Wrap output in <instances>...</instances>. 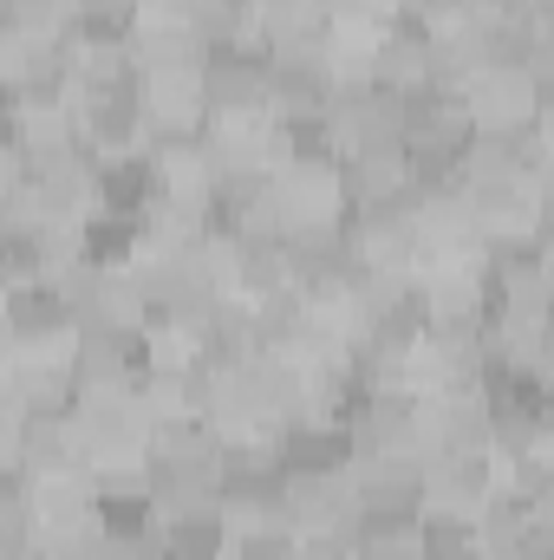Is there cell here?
Here are the masks:
<instances>
[{"mask_svg": "<svg viewBox=\"0 0 554 560\" xmlns=\"http://www.w3.org/2000/svg\"><path fill=\"white\" fill-rule=\"evenodd\" d=\"M229 287L242 300H268L280 287H293V275H287V235H275V229H242L229 242Z\"/></svg>", "mask_w": 554, "mask_h": 560, "instance_id": "obj_13", "label": "cell"}, {"mask_svg": "<svg viewBox=\"0 0 554 560\" xmlns=\"http://www.w3.org/2000/svg\"><path fill=\"white\" fill-rule=\"evenodd\" d=\"M333 131H339V150H405V138H412V98L379 85V79H339Z\"/></svg>", "mask_w": 554, "mask_h": 560, "instance_id": "obj_3", "label": "cell"}, {"mask_svg": "<svg viewBox=\"0 0 554 560\" xmlns=\"http://www.w3.org/2000/svg\"><path fill=\"white\" fill-rule=\"evenodd\" d=\"M535 189L554 196V138H549V156H542V170H535Z\"/></svg>", "mask_w": 554, "mask_h": 560, "instance_id": "obj_25", "label": "cell"}, {"mask_svg": "<svg viewBox=\"0 0 554 560\" xmlns=\"http://www.w3.org/2000/svg\"><path fill=\"white\" fill-rule=\"evenodd\" d=\"M353 443L359 456H430V392L424 385H372L353 405Z\"/></svg>", "mask_w": 554, "mask_h": 560, "instance_id": "obj_2", "label": "cell"}, {"mask_svg": "<svg viewBox=\"0 0 554 560\" xmlns=\"http://www.w3.org/2000/svg\"><path fill=\"white\" fill-rule=\"evenodd\" d=\"M39 560H105V528L85 522V528H66V535H46Z\"/></svg>", "mask_w": 554, "mask_h": 560, "instance_id": "obj_22", "label": "cell"}, {"mask_svg": "<svg viewBox=\"0 0 554 560\" xmlns=\"http://www.w3.org/2000/svg\"><path fill=\"white\" fill-rule=\"evenodd\" d=\"M307 293L300 287H280L268 300H249V313H255V346L262 352H293L300 346V326H307Z\"/></svg>", "mask_w": 554, "mask_h": 560, "instance_id": "obj_18", "label": "cell"}, {"mask_svg": "<svg viewBox=\"0 0 554 560\" xmlns=\"http://www.w3.org/2000/svg\"><path fill=\"white\" fill-rule=\"evenodd\" d=\"M359 560H424V522H359Z\"/></svg>", "mask_w": 554, "mask_h": 560, "instance_id": "obj_20", "label": "cell"}, {"mask_svg": "<svg viewBox=\"0 0 554 560\" xmlns=\"http://www.w3.org/2000/svg\"><path fill=\"white\" fill-rule=\"evenodd\" d=\"M476 528H483V548L489 560H509L535 528H542V502L529 495V489H516V482H503L489 502H483V515H476Z\"/></svg>", "mask_w": 554, "mask_h": 560, "instance_id": "obj_15", "label": "cell"}, {"mask_svg": "<svg viewBox=\"0 0 554 560\" xmlns=\"http://www.w3.org/2000/svg\"><path fill=\"white\" fill-rule=\"evenodd\" d=\"M424 560H489L476 515H424Z\"/></svg>", "mask_w": 554, "mask_h": 560, "instance_id": "obj_19", "label": "cell"}, {"mask_svg": "<svg viewBox=\"0 0 554 560\" xmlns=\"http://www.w3.org/2000/svg\"><path fill=\"white\" fill-rule=\"evenodd\" d=\"M470 215L483 229V242H529L535 215H542V189L529 176H463Z\"/></svg>", "mask_w": 554, "mask_h": 560, "instance_id": "obj_8", "label": "cell"}, {"mask_svg": "<svg viewBox=\"0 0 554 560\" xmlns=\"http://www.w3.org/2000/svg\"><path fill=\"white\" fill-rule=\"evenodd\" d=\"M275 463L287 476H346V469H359V443L333 418H293L275 443Z\"/></svg>", "mask_w": 554, "mask_h": 560, "instance_id": "obj_9", "label": "cell"}, {"mask_svg": "<svg viewBox=\"0 0 554 560\" xmlns=\"http://www.w3.org/2000/svg\"><path fill=\"white\" fill-rule=\"evenodd\" d=\"M339 176H346V202L366 209V202H385L412 183V156L405 150H346Z\"/></svg>", "mask_w": 554, "mask_h": 560, "instance_id": "obj_16", "label": "cell"}, {"mask_svg": "<svg viewBox=\"0 0 554 560\" xmlns=\"http://www.w3.org/2000/svg\"><path fill=\"white\" fill-rule=\"evenodd\" d=\"M72 423H79V436L92 450V469L143 463L150 436H157V405L143 398V385H99V392H79Z\"/></svg>", "mask_w": 554, "mask_h": 560, "instance_id": "obj_1", "label": "cell"}, {"mask_svg": "<svg viewBox=\"0 0 554 560\" xmlns=\"http://www.w3.org/2000/svg\"><path fill=\"white\" fill-rule=\"evenodd\" d=\"M229 560H300V528H242Z\"/></svg>", "mask_w": 554, "mask_h": 560, "instance_id": "obj_21", "label": "cell"}, {"mask_svg": "<svg viewBox=\"0 0 554 560\" xmlns=\"http://www.w3.org/2000/svg\"><path fill=\"white\" fill-rule=\"evenodd\" d=\"M203 85H209V118H275V105H268V46H262V33H249L242 46L209 52Z\"/></svg>", "mask_w": 554, "mask_h": 560, "instance_id": "obj_5", "label": "cell"}, {"mask_svg": "<svg viewBox=\"0 0 554 560\" xmlns=\"http://www.w3.org/2000/svg\"><path fill=\"white\" fill-rule=\"evenodd\" d=\"M339 66L333 52H268V105L275 118H333Z\"/></svg>", "mask_w": 554, "mask_h": 560, "instance_id": "obj_7", "label": "cell"}, {"mask_svg": "<svg viewBox=\"0 0 554 560\" xmlns=\"http://www.w3.org/2000/svg\"><path fill=\"white\" fill-rule=\"evenodd\" d=\"M542 156H549V131L542 125H503V131H476L463 176H529L535 183Z\"/></svg>", "mask_w": 554, "mask_h": 560, "instance_id": "obj_14", "label": "cell"}, {"mask_svg": "<svg viewBox=\"0 0 554 560\" xmlns=\"http://www.w3.org/2000/svg\"><path fill=\"white\" fill-rule=\"evenodd\" d=\"M430 450H496L489 385H443V392H430Z\"/></svg>", "mask_w": 554, "mask_h": 560, "instance_id": "obj_11", "label": "cell"}, {"mask_svg": "<svg viewBox=\"0 0 554 560\" xmlns=\"http://www.w3.org/2000/svg\"><path fill=\"white\" fill-rule=\"evenodd\" d=\"M353 495H359V522H424L430 509L424 456H359Z\"/></svg>", "mask_w": 554, "mask_h": 560, "instance_id": "obj_4", "label": "cell"}, {"mask_svg": "<svg viewBox=\"0 0 554 560\" xmlns=\"http://www.w3.org/2000/svg\"><path fill=\"white\" fill-rule=\"evenodd\" d=\"M542 20V72H554V7H535Z\"/></svg>", "mask_w": 554, "mask_h": 560, "instance_id": "obj_24", "label": "cell"}, {"mask_svg": "<svg viewBox=\"0 0 554 560\" xmlns=\"http://www.w3.org/2000/svg\"><path fill=\"white\" fill-rule=\"evenodd\" d=\"M424 476H430V509L437 515H483V502L509 482V469H503L496 450H430Z\"/></svg>", "mask_w": 554, "mask_h": 560, "instance_id": "obj_6", "label": "cell"}, {"mask_svg": "<svg viewBox=\"0 0 554 560\" xmlns=\"http://www.w3.org/2000/svg\"><path fill=\"white\" fill-rule=\"evenodd\" d=\"M549 359H554V306H549Z\"/></svg>", "mask_w": 554, "mask_h": 560, "instance_id": "obj_27", "label": "cell"}, {"mask_svg": "<svg viewBox=\"0 0 554 560\" xmlns=\"http://www.w3.org/2000/svg\"><path fill=\"white\" fill-rule=\"evenodd\" d=\"M535 125L554 138V72H542V98H535Z\"/></svg>", "mask_w": 554, "mask_h": 560, "instance_id": "obj_23", "label": "cell"}, {"mask_svg": "<svg viewBox=\"0 0 554 560\" xmlns=\"http://www.w3.org/2000/svg\"><path fill=\"white\" fill-rule=\"evenodd\" d=\"M483 52L489 66H522V72H542V20L535 13H503V7H483Z\"/></svg>", "mask_w": 554, "mask_h": 560, "instance_id": "obj_17", "label": "cell"}, {"mask_svg": "<svg viewBox=\"0 0 554 560\" xmlns=\"http://www.w3.org/2000/svg\"><path fill=\"white\" fill-rule=\"evenodd\" d=\"M542 392H549V411H554V359L542 365Z\"/></svg>", "mask_w": 554, "mask_h": 560, "instance_id": "obj_26", "label": "cell"}, {"mask_svg": "<svg viewBox=\"0 0 554 560\" xmlns=\"http://www.w3.org/2000/svg\"><path fill=\"white\" fill-rule=\"evenodd\" d=\"M372 79L392 85V92H405V98L430 85V26H424L417 13H399V20L379 33V46H372Z\"/></svg>", "mask_w": 554, "mask_h": 560, "instance_id": "obj_12", "label": "cell"}, {"mask_svg": "<svg viewBox=\"0 0 554 560\" xmlns=\"http://www.w3.org/2000/svg\"><path fill=\"white\" fill-rule=\"evenodd\" d=\"M535 98H542V72H522V66H489L470 79L463 92V112L476 131H503V125H535Z\"/></svg>", "mask_w": 554, "mask_h": 560, "instance_id": "obj_10", "label": "cell"}]
</instances>
